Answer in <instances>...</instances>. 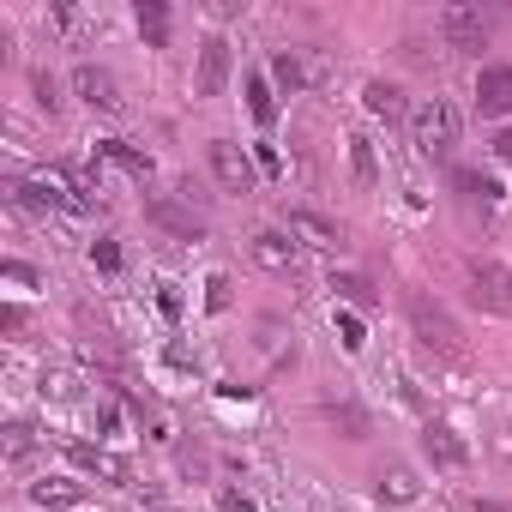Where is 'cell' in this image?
<instances>
[{
    "instance_id": "25",
    "label": "cell",
    "mask_w": 512,
    "mask_h": 512,
    "mask_svg": "<svg viewBox=\"0 0 512 512\" xmlns=\"http://www.w3.org/2000/svg\"><path fill=\"white\" fill-rule=\"evenodd\" d=\"M326 422H344V434H350V440H368V416H362L350 398H344V404H326Z\"/></svg>"
},
{
    "instance_id": "26",
    "label": "cell",
    "mask_w": 512,
    "mask_h": 512,
    "mask_svg": "<svg viewBox=\"0 0 512 512\" xmlns=\"http://www.w3.org/2000/svg\"><path fill=\"white\" fill-rule=\"evenodd\" d=\"M43 398H79V374H73V368L43 374Z\"/></svg>"
},
{
    "instance_id": "22",
    "label": "cell",
    "mask_w": 512,
    "mask_h": 512,
    "mask_svg": "<svg viewBox=\"0 0 512 512\" xmlns=\"http://www.w3.org/2000/svg\"><path fill=\"white\" fill-rule=\"evenodd\" d=\"M350 169H356V181H362V187H374V181H380V163H374V139H368V133H356V139H350Z\"/></svg>"
},
{
    "instance_id": "13",
    "label": "cell",
    "mask_w": 512,
    "mask_h": 512,
    "mask_svg": "<svg viewBox=\"0 0 512 512\" xmlns=\"http://www.w3.org/2000/svg\"><path fill=\"white\" fill-rule=\"evenodd\" d=\"M290 235H296L302 247H326V253L344 247V229H338L332 217H320V211H290Z\"/></svg>"
},
{
    "instance_id": "4",
    "label": "cell",
    "mask_w": 512,
    "mask_h": 512,
    "mask_svg": "<svg viewBox=\"0 0 512 512\" xmlns=\"http://www.w3.org/2000/svg\"><path fill=\"white\" fill-rule=\"evenodd\" d=\"M73 91H79L85 109H97V115H127L121 79H115L109 67H97V61H79V67H73Z\"/></svg>"
},
{
    "instance_id": "20",
    "label": "cell",
    "mask_w": 512,
    "mask_h": 512,
    "mask_svg": "<svg viewBox=\"0 0 512 512\" xmlns=\"http://www.w3.org/2000/svg\"><path fill=\"white\" fill-rule=\"evenodd\" d=\"M247 109H253V121H260V127H272V121H278V103H272V85H266L260 73H247Z\"/></svg>"
},
{
    "instance_id": "16",
    "label": "cell",
    "mask_w": 512,
    "mask_h": 512,
    "mask_svg": "<svg viewBox=\"0 0 512 512\" xmlns=\"http://www.w3.org/2000/svg\"><path fill=\"white\" fill-rule=\"evenodd\" d=\"M362 103H368V115H380V121H398V115H404V91L386 85V79H368V85H362Z\"/></svg>"
},
{
    "instance_id": "9",
    "label": "cell",
    "mask_w": 512,
    "mask_h": 512,
    "mask_svg": "<svg viewBox=\"0 0 512 512\" xmlns=\"http://www.w3.org/2000/svg\"><path fill=\"white\" fill-rule=\"evenodd\" d=\"M422 452H428L440 470H464V464H470V446H464V434H458L452 422H428V428H422Z\"/></svg>"
},
{
    "instance_id": "24",
    "label": "cell",
    "mask_w": 512,
    "mask_h": 512,
    "mask_svg": "<svg viewBox=\"0 0 512 512\" xmlns=\"http://www.w3.org/2000/svg\"><path fill=\"white\" fill-rule=\"evenodd\" d=\"M458 193H464V199H488V205H494V199H500V181H494V175H482V169H458Z\"/></svg>"
},
{
    "instance_id": "37",
    "label": "cell",
    "mask_w": 512,
    "mask_h": 512,
    "mask_svg": "<svg viewBox=\"0 0 512 512\" xmlns=\"http://www.w3.org/2000/svg\"><path fill=\"white\" fill-rule=\"evenodd\" d=\"M332 512H362V506H356V500H344V494H338V500H332Z\"/></svg>"
},
{
    "instance_id": "1",
    "label": "cell",
    "mask_w": 512,
    "mask_h": 512,
    "mask_svg": "<svg viewBox=\"0 0 512 512\" xmlns=\"http://www.w3.org/2000/svg\"><path fill=\"white\" fill-rule=\"evenodd\" d=\"M410 133H416V151L428 163H446L458 151V133H464V109L452 97H422L410 109Z\"/></svg>"
},
{
    "instance_id": "21",
    "label": "cell",
    "mask_w": 512,
    "mask_h": 512,
    "mask_svg": "<svg viewBox=\"0 0 512 512\" xmlns=\"http://www.w3.org/2000/svg\"><path fill=\"white\" fill-rule=\"evenodd\" d=\"M49 25H55L67 43H79L85 31H97V19H91V13H79V7H49Z\"/></svg>"
},
{
    "instance_id": "19",
    "label": "cell",
    "mask_w": 512,
    "mask_h": 512,
    "mask_svg": "<svg viewBox=\"0 0 512 512\" xmlns=\"http://www.w3.org/2000/svg\"><path fill=\"white\" fill-rule=\"evenodd\" d=\"M139 37H145V49H169V7L163 0H139Z\"/></svg>"
},
{
    "instance_id": "14",
    "label": "cell",
    "mask_w": 512,
    "mask_h": 512,
    "mask_svg": "<svg viewBox=\"0 0 512 512\" xmlns=\"http://www.w3.org/2000/svg\"><path fill=\"white\" fill-rule=\"evenodd\" d=\"M374 482H380V500H386V506H410V500L422 494V482H416V470H410V464H386Z\"/></svg>"
},
{
    "instance_id": "34",
    "label": "cell",
    "mask_w": 512,
    "mask_h": 512,
    "mask_svg": "<svg viewBox=\"0 0 512 512\" xmlns=\"http://www.w3.org/2000/svg\"><path fill=\"white\" fill-rule=\"evenodd\" d=\"M253 163H260V169H266V175H278V169H284V163H278V151H272V145H260V151H253Z\"/></svg>"
},
{
    "instance_id": "27",
    "label": "cell",
    "mask_w": 512,
    "mask_h": 512,
    "mask_svg": "<svg viewBox=\"0 0 512 512\" xmlns=\"http://www.w3.org/2000/svg\"><path fill=\"white\" fill-rule=\"evenodd\" d=\"M332 326H338V338H344V350H350V356H356V350L368 344V338H362V320H356V314H344V308H338V314H332Z\"/></svg>"
},
{
    "instance_id": "23",
    "label": "cell",
    "mask_w": 512,
    "mask_h": 512,
    "mask_svg": "<svg viewBox=\"0 0 512 512\" xmlns=\"http://www.w3.org/2000/svg\"><path fill=\"white\" fill-rule=\"evenodd\" d=\"M272 79H278L284 91H302V85H308V67H302V55L278 49V55H272Z\"/></svg>"
},
{
    "instance_id": "10",
    "label": "cell",
    "mask_w": 512,
    "mask_h": 512,
    "mask_svg": "<svg viewBox=\"0 0 512 512\" xmlns=\"http://www.w3.org/2000/svg\"><path fill=\"white\" fill-rule=\"evenodd\" d=\"M199 97H217L229 85V37H205L199 43Z\"/></svg>"
},
{
    "instance_id": "31",
    "label": "cell",
    "mask_w": 512,
    "mask_h": 512,
    "mask_svg": "<svg viewBox=\"0 0 512 512\" xmlns=\"http://www.w3.org/2000/svg\"><path fill=\"white\" fill-rule=\"evenodd\" d=\"M25 452H31V428L13 422V428H7V458H25Z\"/></svg>"
},
{
    "instance_id": "28",
    "label": "cell",
    "mask_w": 512,
    "mask_h": 512,
    "mask_svg": "<svg viewBox=\"0 0 512 512\" xmlns=\"http://www.w3.org/2000/svg\"><path fill=\"white\" fill-rule=\"evenodd\" d=\"M31 85H37V103H43V109L55 115V109H61V85H55V73H37Z\"/></svg>"
},
{
    "instance_id": "33",
    "label": "cell",
    "mask_w": 512,
    "mask_h": 512,
    "mask_svg": "<svg viewBox=\"0 0 512 512\" xmlns=\"http://www.w3.org/2000/svg\"><path fill=\"white\" fill-rule=\"evenodd\" d=\"M217 506H223V512H253V500L235 494V488H217Z\"/></svg>"
},
{
    "instance_id": "36",
    "label": "cell",
    "mask_w": 512,
    "mask_h": 512,
    "mask_svg": "<svg viewBox=\"0 0 512 512\" xmlns=\"http://www.w3.org/2000/svg\"><path fill=\"white\" fill-rule=\"evenodd\" d=\"M470 512H512V506H500V500H470Z\"/></svg>"
},
{
    "instance_id": "30",
    "label": "cell",
    "mask_w": 512,
    "mask_h": 512,
    "mask_svg": "<svg viewBox=\"0 0 512 512\" xmlns=\"http://www.w3.org/2000/svg\"><path fill=\"white\" fill-rule=\"evenodd\" d=\"M205 308H211V314L229 308V278H211V284H205Z\"/></svg>"
},
{
    "instance_id": "3",
    "label": "cell",
    "mask_w": 512,
    "mask_h": 512,
    "mask_svg": "<svg viewBox=\"0 0 512 512\" xmlns=\"http://www.w3.org/2000/svg\"><path fill=\"white\" fill-rule=\"evenodd\" d=\"M205 163H211V181H217L223 193H253V187H260V163H253L235 139H211Z\"/></svg>"
},
{
    "instance_id": "17",
    "label": "cell",
    "mask_w": 512,
    "mask_h": 512,
    "mask_svg": "<svg viewBox=\"0 0 512 512\" xmlns=\"http://www.w3.org/2000/svg\"><path fill=\"white\" fill-rule=\"evenodd\" d=\"M326 290H332L338 302H350V308H362V314H368V308L380 302V296H374V284H368L362 272H332V284H326Z\"/></svg>"
},
{
    "instance_id": "15",
    "label": "cell",
    "mask_w": 512,
    "mask_h": 512,
    "mask_svg": "<svg viewBox=\"0 0 512 512\" xmlns=\"http://www.w3.org/2000/svg\"><path fill=\"white\" fill-rule=\"evenodd\" d=\"M103 157H109V163H121L133 181H151V175H157L151 151H139V145H127V139H103Z\"/></svg>"
},
{
    "instance_id": "12",
    "label": "cell",
    "mask_w": 512,
    "mask_h": 512,
    "mask_svg": "<svg viewBox=\"0 0 512 512\" xmlns=\"http://www.w3.org/2000/svg\"><path fill=\"white\" fill-rule=\"evenodd\" d=\"M476 115H512V67L476 73Z\"/></svg>"
},
{
    "instance_id": "11",
    "label": "cell",
    "mask_w": 512,
    "mask_h": 512,
    "mask_svg": "<svg viewBox=\"0 0 512 512\" xmlns=\"http://www.w3.org/2000/svg\"><path fill=\"white\" fill-rule=\"evenodd\" d=\"M67 452H73V464H79V470H91V476H103V482H115V488H133V470H127L115 452L85 446V440H67Z\"/></svg>"
},
{
    "instance_id": "35",
    "label": "cell",
    "mask_w": 512,
    "mask_h": 512,
    "mask_svg": "<svg viewBox=\"0 0 512 512\" xmlns=\"http://www.w3.org/2000/svg\"><path fill=\"white\" fill-rule=\"evenodd\" d=\"M494 151H500V157H506V163H512V127H506V133H500V139H494Z\"/></svg>"
},
{
    "instance_id": "2",
    "label": "cell",
    "mask_w": 512,
    "mask_h": 512,
    "mask_svg": "<svg viewBox=\"0 0 512 512\" xmlns=\"http://www.w3.org/2000/svg\"><path fill=\"white\" fill-rule=\"evenodd\" d=\"M404 314H410V332H416L422 350H434V356H464V326H458L434 296H410Z\"/></svg>"
},
{
    "instance_id": "32",
    "label": "cell",
    "mask_w": 512,
    "mask_h": 512,
    "mask_svg": "<svg viewBox=\"0 0 512 512\" xmlns=\"http://www.w3.org/2000/svg\"><path fill=\"white\" fill-rule=\"evenodd\" d=\"M157 308H163V314H169V320H175V314H181V296H175V284H169V278H163V284H157Z\"/></svg>"
},
{
    "instance_id": "8",
    "label": "cell",
    "mask_w": 512,
    "mask_h": 512,
    "mask_svg": "<svg viewBox=\"0 0 512 512\" xmlns=\"http://www.w3.org/2000/svg\"><path fill=\"white\" fill-rule=\"evenodd\" d=\"M151 223L169 229V235H181V241H205V217L187 199H175V193H157L151 199Z\"/></svg>"
},
{
    "instance_id": "7",
    "label": "cell",
    "mask_w": 512,
    "mask_h": 512,
    "mask_svg": "<svg viewBox=\"0 0 512 512\" xmlns=\"http://www.w3.org/2000/svg\"><path fill=\"white\" fill-rule=\"evenodd\" d=\"M253 260H260L266 272H278V278H296L302 272V241L290 229H260L253 235Z\"/></svg>"
},
{
    "instance_id": "6",
    "label": "cell",
    "mask_w": 512,
    "mask_h": 512,
    "mask_svg": "<svg viewBox=\"0 0 512 512\" xmlns=\"http://www.w3.org/2000/svg\"><path fill=\"white\" fill-rule=\"evenodd\" d=\"M440 37H446V49L452 55H482V43H488V19H482V7H446L440 13Z\"/></svg>"
},
{
    "instance_id": "5",
    "label": "cell",
    "mask_w": 512,
    "mask_h": 512,
    "mask_svg": "<svg viewBox=\"0 0 512 512\" xmlns=\"http://www.w3.org/2000/svg\"><path fill=\"white\" fill-rule=\"evenodd\" d=\"M464 284H470V302H476L482 314H512V266L476 260V266L464 272Z\"/></svg>"
},
{
    "instance_id": "18",
    "label": "cell",
    "mask_w": 512,
    "mask_h": 512,
    "mask_svg": "<svg viewBox=\"0 0 512 512\" xmlns=\"http://www.w3.org/2000/svg\"><path fill=\"white\" fill-rule=\"evenodd\" d=\"M31 500H37V506H67V512H73V506H79V482H73V476H37V482H31Z\"/></svg>"
},
{
    "instance_id": "29",
    "label": "cell",
    "mask_w": 512,
    "mask_h": 512,
    "mask_svg": "<svg viewBox=\"0 0 512 512\" xmlns=\"http://www.w3.org/2000/svg\"><path fill=\"white\" fill-rule=\"evenodd\" d=\"M91 266H103V272H121V247H115V241H91Z\"/></svg>"
}]
</instances>
